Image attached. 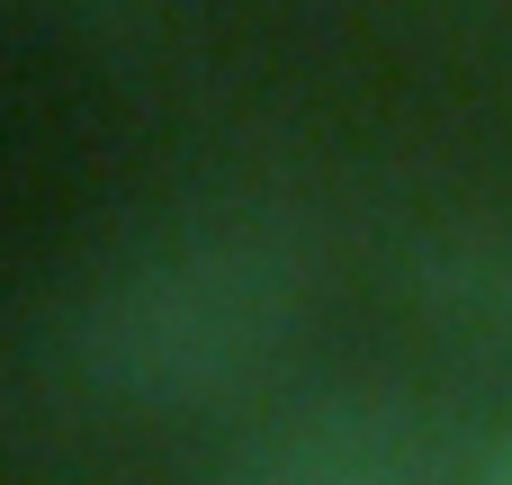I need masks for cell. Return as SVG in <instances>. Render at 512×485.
Here are the masks:
<instances>
[{"label": "cell", "mask_w": 512, "mask_h": 485, "mask_svg": "<svg viewBox=\"0 0 512 485\" xmlns=\"http://www.w3.org/2000/svg\"><path fill=\"white\" fill-rule=\"evenodd\" d=\"M315 306V261L279 216H198L117 252L54 324V360L117 414H216L279 378Z\"/></svg>", "instance_id": "obj_1"}, {"label": "cell", "mask_w": 512, "mask_h": 485, "mask_svg": "<svg viewBox=\"0 0 512 485\" xmlns=\"http://www.w3.org/2000/svg\"><path fill=\"white\" fill-rule=\"evenodd\" d=\"M216 485H477V459L396 387H315L279 405Z\"/></svg>", "instance_id": "obj_2"}, {"label": "cell", "mask_w": 512, "mask_h": 485, "mask_svg": "<svg viewBox=\"0 0 512 485\" xmlns=\"http://www.w3.org/2000/svg\"><path fill=\"white\" fill-rule=\"evenodd\" d=\"M405 297L423 306L432 333H450L486 360H512V216L423 234L405 261Z\"/></svg>", "instance_id": "obj_3"}, {"label": "cell", "mask_w": 512, "mask_h": 485, "mask_svg": "<svg viewBox=\"0 0 512 485\" xmlns=\"http://www.w3.org/2000/svg\"><path fill=\"white\" fill-rule=\"evenodd\" d=\"M477 485H512V432L486 450V459H477Z\"/></svg>", "instance_id": "obj_4"}]
</instances>
